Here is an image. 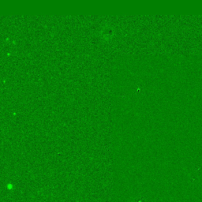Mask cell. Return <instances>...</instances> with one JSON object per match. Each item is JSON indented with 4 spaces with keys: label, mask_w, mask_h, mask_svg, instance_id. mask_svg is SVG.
Masks as SVG:
<instances>
[{
    "label": "cell",
    "mask_w": 202,
    "mask_h": 202,
    "mask_svg": "<svg viewBox=\"0 0 202 202\" xmlns=\"http://www.w3.org/2000/svg\"><path fill=\"white\" fill-rule=\"evenodd\" d=\"M131 202H145V197H138L135 198L134 200H132Z\"/></svg>",
    "instance_id": "obj_1"
}]
</instances>
